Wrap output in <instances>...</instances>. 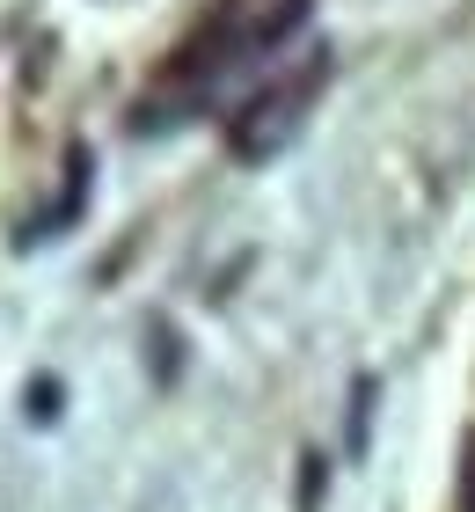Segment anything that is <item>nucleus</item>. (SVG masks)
<instances>
[{"label":"nucleus","instance_id":"2","mask_svg":"<svg viewBox=\"0 0 475 512\" xmlns=\"http://www.w3.org/2000/svg\"><path fill=\"white\" fill-rule=\"evenodd\" d=\"M322 81H329V59H307L300 74H285L278 88H256V96H249L242 110H234L227 147L242 154V161H278V154L307 132V110H315Z\"/></svg>","mask_w":475,"mask_h":512},{"label":"nucleus","instance_id":"1","mask_svg":"<svg viewBox=\"0 0 475 512\" xmlns=\"http://www.w3.org/2000/svg\"><path fill=\"white\" fill-rule=\"evenodd\" d=\"M307 8H315V0H220L212 22L198 30V44L183 52L176 74L212 81V74H227V66H242L256 52H278V44L307 22Z\"/></svg>","mask_w":475,"mask_h":512}]
</instances>
